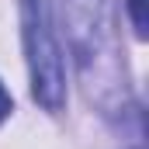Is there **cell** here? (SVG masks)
<instances>
[{
    "mask_svg": "<svg viewBox=\"0 0 149 149\" xmlns=\"http://www.w3.org/2000/svg\"><path fill=\"white\" fill-rule=\"evenodd\" d=\"M59 3L76 73L90 104H97L104 118L135 114L125 73V52L118 38L114 0H59Z\"/></svg>",
    "mask_w": 149,
    "mask_h": 149,
    "instance_id": "6da1fadb",
    "label": "cell"
},
{
    "mask_svg": "<svg viewBox=\"0 0 149 149\" xmlns=\"http://www.w3.org/2000/svg\"><path fill=\"white\" fill-rule=\"evenodd\" d=\"M10 108H14V101H10V94L3 90V83H0V121L10 114Z\"/></svg>",
    "mask_w": 149,
    "mask_h": 149,
    "instance_id": "277c9868",
    "label": "cell"
},
{
    "mask_svg": "<svg viewBox=\"0 0 149 149\" xmlns=\"http://www.w3.org/2000/svg\"><path fill=\"white\" fill-rule=\"evenodd\" d=\"M128 3V17H132V28H135V35L146 38L149 35V21H146V0H125Z\"/></svg>",
    "mask_w": 149,
    "mask_h": 149,
    "instance_id": "3957f363",
    "label": "cell"
},
{
    "mask_svg": "<svg viewBox=\"0 0 149 149\" xmlns=\"http://www.w3.org/2000/svg\"><path fill=\"white\" fill-rule=\"evenodd\" d=\"M21 38L28 56L31 76V97L45 111H63L66 104V66L63 49L52 28V7L49 0H21Z\"/></svg>",
    "mask_w": 149,
    "mask_h": 149,
    "instance_id": "7a4b0ae2",
    "label": "cell"
}]
</instances>
